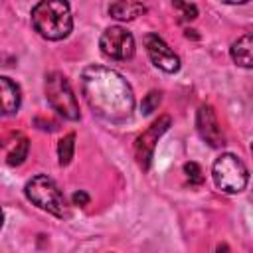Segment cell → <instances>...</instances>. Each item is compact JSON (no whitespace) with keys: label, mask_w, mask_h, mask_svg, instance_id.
<instances>
[{"label":"cell","mask_w":253,"mask_h":253,"mask_svg":"<svg viewBox=\"0 0 253 253\" xmlns=\"http://www.w3.org/2000/svg\"><path fill=\"white\" fill-rule=\"evenodd\" d=\"M81 91L91 111L109 123H125L134 111L130 85L121 73L105 65H89L83 69Z\"/></svg>","instance_id":"1"},{"label":"cell","mask_w":253,"mask_h":253,"mask_svg":"<svg viewBox=\"0 0 253 253\" xmlns=\"http://www.w3.org/2000/svg\"><path fill=\"white\" fill-rule=\"evenodd\" d=\"M32 24L36 32L51 42L63 40L73 28L71 8L61 0H43L32 8Z\"/></svg>","instance_id":"2"},{"label":"cell","mask_w":253,"mask_h":253,"mask_svg":"<svg viewBox=\"0 0 253 253\" xmlns=\"http://www.w3.org/2000/svg\"><path fill=\"white\" fill-rule=\"evenodd\" d=\"M24 192H26V198L40 210L49 211L57 217L65 215V211H67L65 198L61 194V190L57 188V184L51 178H47L45 174H38L32 180H28Z\"/></svg>","instance_id":"3"},{"label":"cell","mask_w":253,"mask_h":253,"mask_svg":"<svg viewBox=\"0 0 253 253\" xmlns=\"http://www.w3.org/2000/svg\"><path fill=\"white\" fill-rule=\"evenodd\" d=\"M211 176L215 186L225 192V194H239L245 190L247 182H249V172L247 166L243 164V160L235 154H221L213 166H211Z\"/></svg>","instance_id":"4"},{"label":"cell","mask_w":253,"mask_h":253,"mask_svg":"<svg viewBox=\"0 0 253 253\" xmlns=\"http://www.w3.org/2000/svg\"><path fill=\"white\" fill-rule=\"evenodd\" d=\"M45 99L51 105V109L61 115L67 121L79 119V105L73 95V89L67 81V77L59 71H51L45 75Z\"/></svg>","instance_id":"5"},{"label":"cell","mask_w":253,"mask_h":253,"mask_svg":"<svg viewBox=\"0 0 253 253\" xmlns=\"http://www.w3.org/2000/svg\"><path fill=\"white\" fill-rule=\"evenodd\" d=\"M99 47L109 59L125 61L134 55V38L128 30L121 26H111L101 34Z\"/></svg>","instance_id":"6"},{"label":"cell","mask_w":253,"mask_h":253,"mask_svg":"<svg viewBox=\"0 0 253 253\" xmlns=\"http://www.w3.org/2000/svg\"><path fill=\"white\" fill-rule=\"evenodd\" d=\"M170 123H172V119H170L168 115H162V117H158V119L136 138V142H134V156H136L138 164H140L144 170L150 166L152 156H154V146H156L158 138L168 130Z\"/></svg>","instance_id":"7"},{"label":"cell","mask_w":253,"mask_h":253,"mask_svg":"<svg viewBox=\"0 0 253 253\" xmlns=\"http://www.w3.org/2000/svg\"><path fill=\"white\" fill-rule=\"evenodd\" d=\"M144 47H146L150 61L158 69H162L166 73H176L180 69V57L170 49V45L158 34H148L144 38Z\"/></svg>","instance_id":"8"},{"label":"cell","mask_w":253,"mask_h":253,"mask_svg":"<svg viewBox=\"0 0 253 253\" xmlns=\"http://www.w3.org/2000/svg\"><path fill=\"white\" fill-rule=\"evenodd\" d=\"M196 128L200 132V136L213 148H219L223 146L225 138H223V132L217 125V119H215V113L210 105H202L198 109V115H196Z\"/></svg>","instance_id":"9"},{"label":"cell","mask_w":253,"mask_h":253,"mask_svg":"<svg viewBox=\"0 0 253 253\" xmlns=\"http://www.w3.org/2000/svg\"><path fill=\"white\" fill-rule=\"evenodd\" d=\"M20 101H22L20 87L10 77H0V117L16 113Z\"/></svg>","instance_id":"10"},{"label":"cell","mask_w":253,"mask_h":253,"mask_svg":"<svg viewBox=\"0 0 253 253\" xmlns=\"http://www.w3.org/2000/svg\"><path fill=\"white\" fill-rule=\"evenodd\" d=\"M231 59L239 65L249 69L253 65V38L251 34H243L237 42L231 43Z\"/></svg>","instance_id":"11"},{"label":"cell","mask_w":253,"mask_h":253,"mask_svg":"<svg viewBox=\"0 0 253 253\" xmlns=\"http://www.w3.org/2000/svg\"><path fill=\"white\" fill-rule=\"evenodd\" d=\"M146 12V6L140 4V2H130V0H121V2H113L109 6V14L117 20H123V22H128V20H134L136 16L144 14Z\"/></svg>","instance_id":"12"},{"label":"cell","mask_w":253,"mask_h":253,"mask_svg":"<svg viewBox=\"0 0 253 253\" xmlns=\"http://www.w3.org/2000/svg\"><path fill=\"white\" fill-rule=\"evenodd\" d=\"M73 148H75V134L69 132V134H65V136L59 140V144H57V158H59V164H61V166H67V164L71 162V158H73Z\"/></svg>","instance_id":"13"},{"label":"cell","mask_w":253,"mask_h":253,"mask_svg":"<svg viewBox=\"0 0 253 253\" xmlns=\"http://www.w3.org/2000/svg\"><path fill=\"white\" fill-rule=\"evenodd\" d=\"M28 150H30V142H28L26 138H20V140L12 146V150H10V154H8V164H10V166L22 164V162L26 160V156H28Z\"/></svg>","instance_id":"14"},{"label":"cell","mask_w":253,"mask_h":253,"mask_svg":"<svg viewBox=\"0 0 253 253\" xmlns=\"http://www.w3.org/2000/svg\"><path fill=\"white\" fill-rule=\"evenodd\" d=\"M160 91H150L144 99H142V103H140V111H142V115H150L152 111H156L158 109V105H160Z\"/></svg>","instance_id":"15"},{"label":"cell","mask_w":253,"mask_h":253,"mask_svg":"<svg viewBox=\"0 0 253 253\" xmlns=\"http://www.w3.org/2000/svg\"><path fill=\"white\" fill-rule=\"evenodd\" d=\"M184 172H186L190 184H202V182H204L202 168H200L196 162H186V164H184Z\"/></svg>","instance_id":"16"},{"label":"cell","mask_w":253,"mask_h":253,"mask_svg":"<svg viewBox=\"0 0 253 253\" xmlns=\"http://www.w3.org/2000/svg\"><path fill=\"white\" fill-rule=\"evenodd\" d=\"M174 8L182 10V18H186V20H194V18L198 16V8H196L194 4H186V2H176V4H174Z\"/></svg>","instance_id":"17"},{"label":"cell","mask_w":253,"mask_h":253,"mask_svg":"<svg viewBox=\"0 0 253 253\" xmlns=\"http://www.w3.org/2000/svg\"><path fill=\"white\" fill-rule=\"evenodd\" d=\"M73 202H75L77 206H87L89 196H87L85 192H75V194H73Z\"/></svg>","instance_id":"18"},{"label":"cell","mask_w":253,"mask_h":253,"mask_svg":"<svg viewBox=\"0 0 253 253\" xmlns=\"http://www.w3.org/2000/svg\"><path fill=\"white\" fill-rule=\"evenodd\" d=\"M2 223H4V213H2V210H0V227H2Z\"/></svg>","instance_id":"19"}]
</instances>
